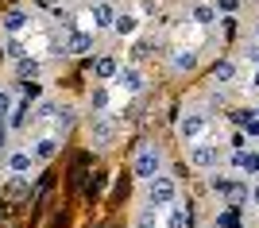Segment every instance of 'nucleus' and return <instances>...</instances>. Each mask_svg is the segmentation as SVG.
<instances>
[{"label": "nucleus", "mask_w": 259, "mask_h": 228, "mask_svg": "<svg viewBox=\"0 0 259 228\" xmlns=\"http://www.w3.org/2000/svg\"><path fill=\"white\" fill-rule=\"evenodd\" d=\"M162 166H166V155H162L159 143H143L140 151H136V159H132V174L140 182H151L155 174H162Z\"/></svg>", "instance_id": "nucleus-1"}, {"label": "nucleus", "mask_w": 259, "mask_h": 228, "mask_svg": "<svg viewBox=\"0 0 259 228\" xmlns=\"http://www.w3.org/2000/svg\"><path fill=\"white\" fill-rule=\"evenodd\" d=\"M143 190H147V205H155V209H166L170 201H178V178L174 174H155L151 182H143Z\"/></svg>", "instance_id": "nucleus-2"}, {"label": "nucleus", "mask_w": 259, "mask_h": 228, "mask_svg": "<svg viewBox=\"0 0 259 228\" xmlns=\"http://www.w3.org/2000/svg\"><path fill=\"white\" fill-rule=\"evenodd\" d=\"M221 163H225V147H221V143H213V140L190 143V166H194V170L209 174V170H217Z\"/></svg>", "instance_id": "nucleus-3"}, {"label": "nucleus", "mask_w": 259, "mask_h": 228, "mask_svg": "<svg viewBox=\"0 0 259 228\" xmlns=\"http://www.w3.org/2000/svg\"><path fill=\"white\" fill-rule=\"evenodd\" d=\"M112 85H116L124 97H140L143 85H147V74H143V66H140V62H128V66H120V70H116Z\"/></svg>", "instance_id": "nucleus-4"}, {"label": "nucleus", "mask_w": 259, "mask_h": 228, "mask_svg": "<svg viewBox=\"0 0 259 228\" xmlns=\"http://www.w3.org/2000/svg\"><path fill=\"white\" fill-rule=\"evenodd\" d=\"M209 112H186L182 120H178V140L182 143H197V140H205V131H209Z\"/></svg>", "instance_id": "nucleus-5"}, {"label": "nucleus", "mask_w": 259, "mask_h": 228, "mask_svg": "<svg viewBox=\"0 0 259 228\" xmlns=\"http://www.w3.org/2000/svg\"><path fill=\"white\" fill-rule=\"evenodd\" d=\"M89 143L101 147V151L116 143V124H112L105 112H93V116H89Z\"/></svg>", "instance_id": "nucleus-6"}, {"label": "nucleus", "mask_w": 259, "mask_h": 228, "mask_svg": "<svg viewBox=\"0 0 259 228\" xmlns=\"http://www.w3.org/2000/svg\"><path fill=\"white\" fill-rule=\"evenodd\" d=\"M58 147H62V140L58 135H39V140H31L27 143V151H31V159H35V166H43V163H51L54 155H58Z\"/></svg>", "instance_id": "nucleus-7"}, {"label": "nucleus", "mask_w": 259, "mask_h": 228, "mask_svg": "<svg viewBox=\"0 0 259 228\" xmlns=\"http://www.w3.org/2000/svg\"><path fill=\"white\" fill-rule=\"evenodd\" d=\"M140 16H136V12H116V20H112V27H108V31L116 35V39H136V35H140Z\"/></svg>", "instance_id": "nucleus-8"}, {"label": "nucleus", "mask_w": 259, "mask_h": 228, "mask_svg": "<svg viewBox=\"0 0 259 228\" xmlns=\"http://www.w3.org/2000/svg\"><path fill=\"white\" fill-rule=\"evenodd\" d=\"M197 62H201V55H197L194 47H178L170 55V74H194Z\"/></svg>", "instance_id": "nucleus-9"}, {"label": "nucleus", "mask_w": 259, "mask_h": 228, "mask_svg": "<svg viewBox=\"0 0 259 228\" xmlns=\"http://www.w3.org/2000/svg\"><path fill=\"white\" fill-rule=\"evenodd\" d=\"M4 166H8V174H31L35 170V159L27 147H12L8 155H4Z\"/></svg>", "instance_id": "nucleus-10"}, {"label": "nucleus", "mask_w": 259, "mask_h": 228, "mask_svg": "<svg viewBox=\"0 0 259 228\" xmlns=\"http://www.w3.org/2000/svg\"><path fill=\"white\" fill-rule=\"evenodd\" d=\"M116 20V8L108 4V0H97V4H89V23H93V31H108Z\"/></svg>", "instance_id": "nucleus-11"}, {"label": "nucleus", "mask_w": 259, "mask_h": 228, "mask_svg": "<svg viewBox=\"0 0 259 228\" xmlns=\"http://www.w3.org/2000/svg\"><path fill=\"white\" fill-rule=\"evenodd\" d=\"M0 27H4V35H23L27 27H31V12H27V8H12V12H4Z\"/></svg>", "instance_id": "nucleus-12"}, {"label": "nucleus", "mask_w": 259, "mask_h": 228, "mask_svg": "<svg viewBox=\"0 0 259 228\" xmlns=\"http://www.w3.org/2000/svg\"><path fill=\"white\" fill-rule=\"evenodd\" d=\"M66 58H77V55H89L93 51V31H70L66 35V43H62Z\"/></svg>", "instance_id": "nucleus-13"}, {"label": "nucleus", "mask_w": 259, "mask_h": 228, "mask_svg": "<svg viewBox=\"0 0 259 228\" xmlns=\"http://www.w3.org/2000/svg\"><path fill=\"white\" fill-rule=\"evenodd\" d=\"M236 74H240V66L232 62V58H221V62H213V85H232L236 81Z\"/></svg>", "instance_id": "nucleus-14"}, {"label": "nucleus", "mask_w": 259, "mask_h": 228, "mask_svg": "<svg viewBox=\"0 0 259 228\" xmlns=\"http://www.w3.org/2000/svg\"><path fill=\"white\" fill-rule=\"evenodd\" d=\"M162 228H190V205L170 201V205H166V220H162Z\"/></svg>", "instance_id": "nucleus-15"}, {"label": "nucleus", "mask_w": 259, "mask_h": 228, "mask_svg": "<svg viewBox=\"0 0 259 228\" xmlns=\"http://www.w3.org/2000/svg\"><path fill=\"white\" fill-rule=\"evenodd\" d=\"M116 70H120V62H116V55H101L97 62H93V81H112L116 77Z\"/></svg>", "instance_id": "nucleus-16"}, {"label": "nucleus", "mask_w": 259, "mask_h": 228, "mask_svg": "<svg viewBox=\"0 0 259 228\" xmlns=\"http://www.w3.org/2000/svg\"><path fill=\"white\" fill-rule=\"evenodd\" d=\"M74 116H77V112H74V105H58V116L51 120V135H58V140H62L66 131L74 128Z\"/></svg>", "instance_id": "nucleus-17"}, {"label": "nucleus", "mask_w": 259, "mask_h": 228, "mask_svg": "<svg viewBox=\"0 0 259 228\" xmlns=\"http://www.w3.org/2000/svg\"><path fill=\"white\" fill-rule=\"evenodd\" d=\"M27 116H31V101L16 97V105H12V116H8V128H12V131H23V128H27Z\"/></svg>", "instance_id": "nucleus-18"}, {"label": "nucleus", "mask_w": 259, "mask_h": 228, "mask_svg": "<svg viewBox=\"0 0 259 228\" xmlns=\"http://www.w3.org/2000/svg\"><path fill=\"white\" fill-rule=\"evenodd\" d=\"M132 228H162V220H159V209L143 201V209H136V217H132Z\"/></svg>", "instance_id": "nucleus-19"}, {"label": "nucleus", "mask_w": 259, "mask_h": 228, "mask_svg": "<svg viewBox=\"0 0 259 228\" xmlns=\"http://www.w3.org/2000/svg\"><path fill=\"white\" fill-rule=\"evenodd\" d=\"M39 74H43V62H39V58H20V62H16V77H20V81H39Z\"/></svg>", "instance_id": "nucleus-20"}, {"label": "nucleus", "mask_w": 259, "mask_h": 228, "mask_svg": "<svg viewBox=\"0 0 259 228\" xmlns=\"http://www.w3.org/2000/svg\"><path fill=\"white\" fill-rule=\"evenodd\" d=\"M217 16H221V12H217V4H194V12H190V20H194L197 27H213Z\"/></svg>", "instance_id": "nucleus-21"}, {"label": "nucleus", "mask_w": 259, "mask_h": 228, "mask_svg": "<svg viewBox=\"0 0 259 228\" xmlns=\"http://www.w3.org/2000/svg\"><path fill=\"white\" fill-rule=\"evenodd\" d=\"M54 116H58V101H54V97H43L39 105H35V112H31L35 124H51Z\"/></svg>", "instance_id": "nucleus-22"}, {"label": "nucleus", "mask_w": 259, "mask_h": 228, "mask_svg": "<svg viewBox=\"0 0 259 228\" xmlns=\"http://www.w3.org/2000/svg\"><path fill=\"white\" fill-rule=\"evenodd\" d=\"M108 109V85L105 81H93L89 89V112H105Z\"/></svg>", "instance_id": "nucleus-23"}, {"label": "nucleus", "mask_w": 259, "mask_h": 228, "mask_svg": "<svg viewBox=\"0 0 259 228\" xmlns=\"http://www.w3.org/2000/svg\"><path fill=\"white\" fill-rule=\"evenodd\" d=\"M4 55H8L12 62L27 58V47H23V39H20V35H8V39H4Z\"/></svg>", "instance_id": "nucleus-24"}, {"label": "nucleus", "mask_w": 259, "mask_h": 228, "mask_svg": "<svg viewBox=\"0 0 259 228\" xmlns=\"http://www.w3.org/2000/svg\"><path fill=\"white\" fill-rule=\"evenodd\" d=\"M27 190H31V178H27V174H12L8 197H27Z\"/></svg>", "instance_id": "nucleus-25"}, {"label": "nucleus", "mask_w": 259, "mask_h": 228, "mask_svg": "<svg viewBox=\"0 0 259 228\" xmlns=\"http://www.w3.org/2000/svg\"><path fill=\"white\" fill-rule=\"evenodd\" d=\"M240 135H244V140H259V116L255 112L240 116Z\"/></svg>", "instance_id": "nucleus-26"}, {"label": "nucleus", "mask_w": 259, "mask_h": 228, "mask_svg": "<svg viewBox=\"0 0 259 228\" xmlns=\"http://www.w3.org/2000/svg\"><path fill=\"white\" fill-rule=\"evenodd\" d=\"M155 51V43L151 39H136V47H132V62H143V58Z\"/></svg>", "instance_id": "nucleus-27"}, {"label": "nucleus", "mask_w": 259, "mask_h": 228, "mask_svg": "<svg viewBox=\"0 0 259 228\" xmlns=\"http://www.w3.org/2000/svg\"><path fill=\"white\" fill-rule=\"evenodd\" d=\"M20 97L23 101H43V85H39V81H23V85H20Z\"/></svg>", "instance_id": "nucleus-28"}, {"label": "nucleus", "mask_w": 259, "mask_h": 228, "mask_svg": "<svg viewBox=\"0 0 259 228\" xmlns=\"http://www.w3.org/2000/svg\"><path fill=\"white\" fill-rule=\"evenodd\" d=\"M12 105H16V93H12V89H4V85H0V116H4V120L12 116Z\"/></svg>", "instance_id": "nucleus-29"}, {"label": "nucleus", "mask_w": 259, "mask_h": 228, "mask_svg": "<svg viewBox=\"0 0 259 228\" xmlns=\"http://www.w3.org/2000/svg\"><path fill=\"white\" fill-rule=\"evenodd\" d=\"M209 190H213V194H221V197H228L232 182H228V178H209Z\"/></svg>", "instance_id": "nucleus-30"}, {"label": "nucleus", "mask_w": 259, "mask_h": 228, "mask_svg": "<svg viewBox=\"0 0 259 228\" xmlns=\"http://www.w3.org/2000/svg\"><path fill=\"white\" fill-rule=\"evenodd\" d=\"M240 55H244V62H248V66H259V43H248Z\"/></svg>", "instance_id": "nucleus-31"}, {"label": "nucleus", "mask_w": 259, "mask_h": 228, "mask_svg": "<svg viewBox=\"0 0 259 228\" xmlns=\"http://www.w3.org/2000/svg\"><path fill=\"white\" fill-rule=\"evenodd\" d=\"M8 120H4V116H0V155H8Z\"/></svg>", "instance_id": "nucleus-32"}, {"label": "nucleus", "mask_w": 259, "mask_h": 228, "mask_svg": "<svg viewBox=\"0 0 259 228\" xmlns=\"http://www.w3.org/2000/svg\"><path fill=\"white\" fill-rule=\"evenodd\" d=\"M217 4V12H225V16H232V12L240 8V0H213Z\"/></svg>", "instance_id": "nucleus-33"}, {"label": "nucleus", "mask_w": 259, "mask_h": 228, "mask_svg": "<svg viewBox=\"0 0 259 228\" xmlns=\"http://www.w3.org/2000/svg\"><path fill=\"white\" fill-rule=\"evenodd\" d=\"M66 0H39V8H62Z\"/></svg>", "instance_id": "nucleus-34"}, {"label": "nucleus", "mask_w": 259, "mask_h": 228, "mask_svg": "<svg viewBox=\"0 0 259 228\" xmlns=\"http://www.w3.org/2000/svg\"><path fill=\"white\" fill-rule=\"evenodd\" d=\"M251 205H255V209H259V182H255V186H251Z\"/></svg>", "instance_id": "nucleus-35"}, {"label": "nucleus", "mask_w": 259, "mask_h": 228, "mask_svg": "<svg viewBox=\"0 0 259 228\" xmlns=\"http://www.w3.org/2000/svg\"><path fill=\"white\" fill-rule=\"evenodd\" d=\"M251 89L259 93V66H255V77H251Z\"/></svg>", "instance_id": "nucleus-36"}, {"label": "nucleus", "mask_w": 259, "mask_h": 228, "mask_svg": "<svg viewBox=\"0 0 259 228\" xmlns=\"http://www.w3.org/2000/svg\"><path fill=\"white\" fill-rule=\"evenodd\" d=\"M255 43H259V20H255Z\"/></svg>", "instance_id": "nucleus-37"}, {"label": "nucleus", "mask_w": 259, "mask_h": 228, "mask_svg": "<svg viewBox=\"0 0 259 228\" xmlns=\"http://www.w3.org/2000/svg\"><path fill=\"white\" fill-rule=\"evenodd\" d=\"M255 116H259V109H255Z\"/></svg>", "instance_id": "nucleus-38"}]
</instances>
